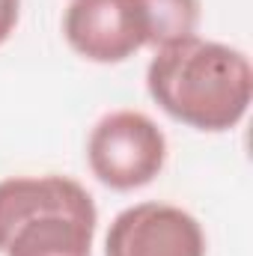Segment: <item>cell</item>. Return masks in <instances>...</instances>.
Masks as SVG:
<instances>
[{"label":"cell","mask_w":253,"mask_h":256,"mask_svg":"<svg viewBox=\"0 0 253 256\" xmlns=\"http://www.w3.org/2000/svg\"><path fill=\"white\" fill-rule=\"evenodd\" d=\"M146 90L176 122L196 131H230L248 116L253 68L244 51L190 36L155 51Z\"/></svg>","instance_id":"obj_1"},{"label":"cell","mask_w":253,"mask_h":256,"mask_svg":"<svg viewBox=\"0 0 253 256\" xmlns=\"http://www.w3.org/2000/svg\"><path fill=\"white\" fill-rule=\"evenodd\" d=\"M98 212L68 176H12L0 182L3 256H92Z\"/></svg>","instance_id":"obj_2"},{"label":"cell","mask_w":253,"mask_h":256,"mask_svg":"<svg viewBox=\"0 0 253 256\" xmlns=\"http://www.w3.org/2000/svg\"><path fill=\"white\" fill-rule=\"evenodd\" d=\"M86 161L102 185L114 191H134L164 170L167 137L152 116L140 110H114L90 131Z\"/></svg>","instance_id":"obj_3"},{"label":"cell","mask_w":253,"mask_h":256,"mask_svg":"<svg viewBox=\"0 0 253 256\" xmlns=\"http://www.w3.org/2000/svg\"><path fill=\"white\" fill-rule=\"evenodd\" d=\"M104 256H206V232L190 212L149 200L114 218Z\"/></svg>","instance_id":"obj_4"},{"label":"cell","mask_w":253,"mask_h":256,"mask_svg":"<svg viewBox=\"0 0 253 256\" xmlns=\"http://www.w3.org/2000/svg\"><path fill=\"white\" fill-rule=\"evenodd\" d=\"M68 48L90 63H126L143 48L131 0H68L63 12Z\"/></svg>","instance_id":"obj_5"},{"label":"cell","mask_w":253,"mask_h":256,"mask_svg":"<svg viewBox=\"0 0 253 256\" xmlns=\"http://www.w3.org/2000/svg\"><path fill=\"white\" fill-rule=\"evenodd\" d=\"M143 48H167L196 36L200 27V0H131Z\"/></svg>","instance_id":"obj_6"},{"label":"cell","mask_w":253,"mask_h":256,"mask_svg":"<svg viewBox=\"0 0 253 256\" xmlns=\"http://www.w3.org/2000/svg\"><path fill=\"white\" fill-rule=\"evenodd\" d=\"M21 18V0H0V45L15 33Z\"/></svg>","instance_id":"obj_7"}]
</instances>
